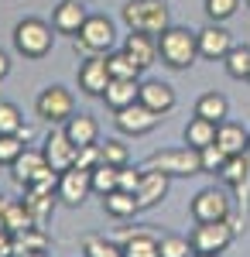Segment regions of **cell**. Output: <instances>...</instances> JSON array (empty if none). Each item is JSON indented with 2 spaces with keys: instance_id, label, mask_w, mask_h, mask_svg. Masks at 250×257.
<instances>
[{
  "instance_id": "obj_2",
  "label": "cell",
  "mask_w": 250,
  "mask_h": 257,
  "mask_svg": "<svg viewBox=\"0 0 250 257\" xmlns=\"http://www.w3.org/2000/svg\"><path fill=\"white\" fill-rule=\"evenodd\" d=\"M141 168H158L168 178H192V175H202V158H199L195 148L182 144V148H161V151L148 155Z\"/></svg>"
},
{
  "instance_id": "obj_24",
  "label": "cell",
  "mask_w": 250,
  "mask_h": 257,
  "mask_svg": "<svg viewBox=\"0 0 250 257\" xmlns=\"http://www.w3.org/2000/svg\"><path fill=\"white\" fill-rule=\"evenodd\" d=\"M219 178H223L230 189L243 192L250 185V155H230L226 165H223V172H219Z\"/></svg>"
},
{
  "instance_id": "obj_22",
  "label": "cell",
  "mask_w": 250,
  "mask_h": 257,
  "mask_svg": "<svg viewBox=\"0 0 250 257\" xmlns=\"http://www.w3.org/2000/svg\"><path fill=\"white\" fill-rule=\"evenodd\" d=\"M123 257H161L158 250V237L148 233V230H131V233H123Z\"/></svg>"
},
{
  "instance_id": "obj_13",
  "label": "cell",
  "mask_w": 250,
  "mask_h": 257,
  "mask_svg": "<svg viewBox=\"0 0 250 257\" xmlns=\"http://www.w3.org/2000/svg\"><path fill=\"white\" fill-rule=\"evenodd\" d=\"M79 89L86 96H103L106 82H110V69H106V55H86V62L79 65L76 72Z\"/></svg>"
},
{
  "instance_id": "obj_15",
  "label": "cell",
  "mask_w": 250,
  "mask_h": 257,
  "mask_svg": "<svg viewBox=\"0 0 250 257\" xmlns=\"http://www.w3.org/2000/svg\"><path fill=\"white\" fill-rule=\"evenodd\" d=\"M168 185H172V178L165 175V172H158V168H144L141 172V185H137V206L141 209H154L161 199L168 196Z\"/></svg>"
},
{
  "instance_id": "obj_21",
  "label": "cell",
  "mask_w": 250,
  "mask_h": 257,
  "mask_svg": "<svg viewBox=\"0 0 250 257\" xmlns=\"http://www.w3.org/2000/svg\"><path fill=\"white\" fill-rule=\"evenodd\" d=\"M247 134L240 123H233V120H223L219 127H216V144L223 148V155L230 158V155H247Z\"/></svg>"
},
{
  "instance_id": "obj_14",
  "label": "cell",
  "mask_w": 250,
  "mask_h": 257,
  "mask_svg": "<svg viewBox=\"0 0 250 257\" xmlns=\"http://www.w3.org/2000/svg\"><path fill=\"white\" fill-rule=\"evenodd\" d=\"M195 38H199V59H209V62H223L226 52L233 48V38L223 24H209V28L195 31Z\"/></svg>"
},
{
  "instance_id": "obj_11",
  "label": "cell",
  "mask_w": 250,
  "mask_h": 257,
  "mask_svg": "<svg viewBox=\"0 0 250 257\" xmlns=\"http://www.w3.org/2000/svg\"><path fill=\"white\" fill-rule=\"evenodd\" d=\"M45 175H52V168H48L45 155H41V151H35V148H24V151L18 155V161L11 165V178L18 182L21 189H31V185H38Z\"/></svg>"
},
{
  "instance_id": "obj_1",
  "label": "cell",
  "mask_w": 250,
  "mask_h": 257,
  "mask_svg": "<svg viewBox=\"0 0 250 257\" xmlns=\"http://www.w3.org/2000/svg\"><path fill=\"white\" fill-rule=\"evenodd\" d=\"M158 59L168 69H192L199 59V38L189 28H165L158 35Z\"/></svg>"
},
{
  "instance_id": "obj_23",
  "label": "cell",
  "mask_w": 250,
  "mask_h": 257,
  "mask_svg": "<svg viewBox=\"0 0 250 257\" xmlns=\"http://www.w3.org/2000/svg\"><path fill=\"white\" fill-rule=\"evenodd\" d=\"M103 209H106V216H113V219H131V216L141 213L137 196H134V192H123V189L106 192V196H103Z\"/></svg>"
},
{
  "instance_id": "obj_4",
  "label": "cell",
  "mask_w": 250,
  "mask_h": 257,
  "mask_svg": "<svg viewBox=\"0 0 250 257\" xmlns=\"http://www.w3.org/2000/svg\"><path fill=\"white\" fill-rule=\"evenodd\" d=\"M123 24L131 31H144V35H161L165 28H172V14L161 0H127L123 11H120Z\"/></svg>"
},
{
  "instance_id": "obj_8",
  "label": "cell",
  "mask_w": 250,
  "mask_h": 257,
  "mask_svg": "<svg viewBox=\"0 0 250 257\" xmlns=\"http://www.w3.org/2000/svg\"><path fill=\"white\" fill-rule=\"evenodd\" d=\"M189 213H192L195 223H212V219H230L233 206H230V196H226L223 189L209 185V189H199L192 196Z\"/></svg>"
},
{
  "instance_id": "obj_7",
  "label": "cell",
  "mask_w": 250,
  "mask_h": 257,
  "mask_svg": "<svg viewBox=\"0 0 250 257\" xmlns=\"http://www.w3.org/2000/svg\"><path fill=\"white\" fill-rule=\"evenodd\" d=\"M233 226L230 219H212V223H195V230L189 233V243H192L195 254H223L233 243Z\"/></svg>"
},
{
  "instance_id": "obj_16",
  "label": "cell",
  "mask_w": 250,
  "mask_h": 257,
  "mask_svg": "<svg viewBox=\"0 0 250 257\" xmlns=\"http://www.w3.org/2000/svg\"><path fill=\"white\" fill-rule=\"evenodd\" d=\"M141 103L148 106V110H154L158 117H168L175 110V103H178V96H175V89L168 86V82H161V79H148V82H141Z\"/></svg>"
},
{
  "instance_id": "obj_48",
  "label": "cell",
  "mask_w": 250,
  "mask_h": 257,
  "mask_svg": "<svg viewBox=\"0 0 250 257\" xmlns=\"http://www.w3.org/2000/svg\"><path fill=\"white\" fill-rule=\"evenodd\" d=\"M247 7H250V0H247Z\"/></svg>"
},
{
  "instance_id": "obj_25",
  "label": "cell",
  "mask_w": 250,
  "mask_h": 257,
  "mask_svg": "<svg viewBox=\"0 0 250 257\" xmlns=\"http://www.w3.org/2000/svg\"><path fill=\"white\" fill-rule=\"evenodd\" d=\"M216 127H219V123H212V120H206V117H192L185 123V134H182V138H185L189 148L202 151V148L216 144Z\"/></svg>"
},
{
  "instance_id": "obj_35",
  "label": "cell",
  "mask_w": 250,
  "mask_h": 257,
  "mask_svg": "<svg viewBox=\"0 0 250 257\" xmlns=\"http://www.w3.org/2000/svg\"><path fill=\"white\" fill-rule=\"evenodd\" d=\"M158 250H161V257H189V254H195L189 237H178V233H165V237L158 240Z\"/></svg>"
},
{
  "instance_id": "obj_9",
  "label": "cell",
  "mask_w": 250,
  "mask_h": 257,
  "mask_svg": "<svg viewBox=\"0 0 250 257\" xmlns=\"http://www.w3.org/2000/svg\"><path fill=\"white\" fill-rule=\"evenodd\" d=\"M113 123H116V131L127 134V138H144V134H151L154 127L161 123V117H158L154 110H148V106L137 99V103H131V106L116 110Z\"/></svg>"
},
{
  "instance_id": "obj_30",
  "label": "cell",
  "mask_w": 250,
  "mask_h": 257,
  "mask_svg": "<svg viewBox=\"0 0 250 257\" xmlns=\"http://www.w3.org/2000/svg\"><path fill=\"white\" fill-rule=\"evenodd\" d=\"M31 250H48V233H45V226H28V230H21L14 233V254H31Z\"/></svg>"
},
{
  "instance_id": "obj_12",
  "label": "cell",
  "mask_w": 250,
  "mask_h": 257,
  "mask_svg": "<svg viewBox=\"0 0 250 257\" xmlns=\"http://www.w3.org/2000/svg\"><path fill=\"white\" fill-rule=\"evenodd\" d=\"M41 155H45V161H48V168L62 175V172H69V168L76 165V144L69 141L65 131H52V134L45 138Z\"/></svg>"
},
{
  "instance_id": "obj_39",
  "label": "cell",
  "mask_w": 250,
  "mask_h": 257,
  "mask_svg": "<svg viewBox=\"0 0 250 257\" xmlns=\"http://www.w3.org/2000/svg\"><path fill=\"white\" fill-rule=\"evenodd\" d=\"M199 158H202V175H219V172H223V165H226V155H223V148H219V144L202 148V151H199Z\"/></svg>"
},
{
  "instance_id": "obj_41",
  "label": "cell",
  "mask_w": 250,
  "mask_h": 257,
  "mask_svg": "<svg viewBox=\"0 0 250 257\" xmlns=\"http://www.w3.org/2000/svg\"><path fill=\"white\" fill-rule=\"evenodd\" d=\"M141 172H144V168H131V165H123L120 175H116V189H123V192H137V185H141Z\"/></svg>"
},
{
  "instance_id": "obj_32",
  "label": "cell",
  "mask_w": 250,
  "mask_h": 257,
  "mask_svg": "<svg viewBox=\"0 0 250 257\" xmlns=\"http://www.w3.org/2000/svg\"><path fill=\"white\" fill-rule=\"evenodd\" d=\"M99 158L103 165H113V168H123V165H131V151H127V144L120 138H106L99 144Z\"/></svg>"
},
{
  "instance_id": "obj_45",
  "label": "cell",
  "mask_w": 250,
  "mask_h": 257,
  "mask_svg": "<svg viewBox=\"0 0 250 257\" xmlns=\"http://www.w3.org/2000/svg\"><path fill=\"white\" fill-rule=\"evenodd\" d=\"M21 257H52L48 250H31V254H21Z\"/></svg>"
},
{
  "instance_id": "obj_44",
  "label": "cell",
  "mask_w": 250,
  "mask_h": 257,
  "mask_svg": "<svg viewBox=\"0 0 250 257\" xmlns=\"http://www.w3.org/2000/svg\"><path fill=\"white\" fill-rule=\"evenodd\" d=\"M4 213H7V196H0V226H4Z\"/></svg>"
},
{
  "instance_id": "obj_5",
  "label": "cell",
  "mask_w": 250,
  "mask_h": 257,
  "mask_svg": "<svg viewBox=\"0 0 250 257\" xmlns=\"http://www.w3.org/2000/svg\"><path fill=\"white\" fill-rule=\"evenodd\" d=\"M113 45H116V28L103 14H89L86 24L79 28V35L72 38V48L79 55H110Z\"/></svg>"
},
{
  "instance_id": "obj_42",
  "label": "cell",
  "mask_w": 250,
  "mask_h": 257,
  "mask_svg": "<svg viewBox=\"0 0 250 257\" xmlns=\"http://www.w3.org/2000/svg\"><path fill=\"white\" fill-rule=\"evenodd\" d=\"M0 257H18L14 254V233L0 226Z\"/></svg>"
},
{
  "instance_id": "obj_29",
  "label": "cell",
  "mask_w": 250,
  "mask_h": 257,
  "mask_svg": "<svg viewBox=\"0 0 250 257\" xmlns=\"http://www.w3.org/2000/svg\"><path fill=\"white\" fill-rule=\"evenodd\" d=\"M106 69H110V79H141V72H144V69H141L123 48L106 55Z\"/></svg>"
},
{
  "instance_id": "obj_3",
  "label": "cell",
  "mask_w": 250,
  "mask_h": 257,
  "mask_svg": "<svg viewBox=\"0 0 250 257\" xmlns=\"http://www.w3.org/2000/svg\"><path fill=\"white\" fill-rule=\"evenodd\" d=\"M55 35L58 31L48 21L24 18V21H18V28H14V52L24 55V59H45V55L52 52V45H55Z\"/></svg>"
},
{
  "instance_id": "obj_27",
  "label": "cell",
  "mask_w": 250,
  "mask_h": 257,
  "mask_svg": "<svg viewBox=\"0 0 250 257\" xmlns=\"http://www.w3.org/2000/svg\"><path fill=\"white\" fill-rule=\"evenodd\" d=\"M55 199L52 192H38V189H24V206L31 209V216H35V223L38 226H45L48 219H52V213H55Z\"/></svg>"
},
{
  "instance_id": "obj_46",
  "label": "cell",
  "mask_w": 250,
  "mask_h": 257,
  "mask_svg": "<svg viewBox=\"0 0 250 257\" xmlns=\"http://www.w3.org/2000/svg\"><path fill=\"white\" fill-rule=\"evenodd\" d=\"M247 155H250V134H247Z\"/></svg>"
},
{
  "instance_id": "obj_19",
  "label": "cell",
  "mask_w": 250,
  "mask_h": 257,
  "mask_svg": "<svg viewBox=\"0 0 250 257\" xmlns=\"http://www.w3.org/2000/svg\"><path fill=\"white\" fill-rule=\"evenodd\" d=\"M123 52L141 65V69H151L158 62V38L154 35H144V31H131L127 41H123Z\"/></svg>"
},
{
  "instance_id": "obj_33",
  "label": "cell",
  "mask_w": 250,
  "mask_h": 257,
  "mask_svg": "<svg viewBox=\"0 0 250 257\" xmlns=\"http://www.w3.org/2000/svg\"><path fill=\"white\" fill-rule=\"evenodd\" d=\"M82 257H123V247L116 240H106V237H86L82 240Z\"/></svg>"
},
{
  "instance_id": "obj_26",
  "label": "cell",
  "mask_w": 250,
  "mask_h": 257,
  "mask_svg": "<svg viewBox=\"0 0 250 257\" xmlns=\"http://www.w3.org/2000/svg\"><path fill=\"white\" fill-rule=\"evenodd\" d=\"M195 117H206V120H212V123H223V120L230 117V99L223 96V93H216V89L202 93L199 103H195Z\"/></svg>"
},
{
  "instance_id": "obj_36",
  "label": "cell",
  "mask_w": 250,
  "mask_h": 257,
  "mask_svg": "<svg viewBox=\"0 0 250 257\" xmlns=\"http://www.w3.org/2000/svg\"><path fill=\"white\" fill-rule=\"evenodd\" d=\"M240 11V0H206V18L212 24H223Z\"/></svg>"
},
{
  "instance_id": "obj_34",
  "label": "cell",
  "mask_w": 250,
  "mask_h": 257,
  "mask_svg": "<svg viewBox=\"0 0 250 257\" xmlns=\"http://www.w3.org/2000/svg\"><path fill=\"white\" fill-rule=\"evenodd\" d=\"M116 175H120V168H113V165H96V168L89 172V178H93V192H99V196L113 192L116 189Z\"/></svg>"
},
{
  "instance_id": "obj_20",
  "label": "cell",
  "mask_w": 250,
  "mask_h": 257,
  "mask_svg": "<svg viewBox=\"0 0 250 257\" xmlns=\"http://www.w3.org/2000/svg\"><path fill=\"white\" fill-rule=\"evenodd\" d=\"M62 131L69 134V141L82 148V144H99V123L89 113H72V117L62 123Z\"/></svg>"
},
{
  "instance_id": "obj_40",
  "label": "cell",
  "mask_w": 250,
  "mask_h": 257,
  "mask_svg": "<svg viewBox=\"0 0 250 257\" xmlns=\"http://www.w3.org/2000/svg\"><path fill=\"white\" fill-rule=\"evenodd\" d=\"M96 165H103V158H99V144H82V148H76V168L93 172Z\"/></svg>"
},
{
  "instance_id": "obj_43",
  "label": "cell",
  "mask_w": 250,
  "mask_h": 257,
  "mask_svg": "<svg viewBox=\"0 0 250 257\" xmlns=\"http://www.w3.org/2000/svg\"><path fill=\"white\" fill-rule=\"evenodd\" d=\"M7 72H11V59L0 52V79H7Z\"/></svg>"
},
{
  "instance_id": "obj_10",
  "label": "cell",
  "mask_w": 250,
  "mask_h": 257,
  "mask_svg": "<svg viewBox=\"0 0 250 257\" xmlns=\"http://www.w3.org/2000/svg\"><path fill=\"white\" fill-rule=\"evenodd\" d=\"M58 202H65L69 209H79L86 199L93 196V178H89V172H82V168H69V172H62L58 175Z\"/></svg>"
},
{
  "instance_id": "obj_17",
  "label": "cell",
  "mask_w": 250,
  "mask_h": 257,
  "mask_svg": "<svg viewBox=\"0 0 250 257\" xmlns=\"http://www.w3.org/2000/svg\"><path fill=\"white\" fill-rule=\"evenodd\" d=\"M86 7H82V0H58L55 14H52V28H55L58 35H69V38H76L79 28L86 24Z\"/></svg>"
},
{
  "instance_id": "obj_6",
  "label": "cell",
  "mask_w": 250,
  "mask_h": 257,
  "mask_svg": "<svg viewBox=\"0 0 250 257\" xmlns=\"http://www.w3.org/2000/svg\"><path fill=\"white\" fill-rule=\"evenodd\" d=\"M35 110H38V117L45 123H52V127H62L65 120L76 113V96L65 89V86H45L35 99Z\"/></svg>"
},
{
  "instance_id": "obj_28",
  "label": "cell",
  "mask_w": 250,
  "mask_h": 257,
  "mask_svg": "<svg viewBox=\"0 0 250 257\" xmlns=\"http://www.w3.org/2000/svg\"><path fill=\"white\" fill-rule=\"evenodd\" d=\"M28 226H38V223H35V216H31V209L24 206V199H7L4 230H11V233H21V230H28Z\"/></svg>"
},
{
  "instance_id": "obj_18",
  "label": "cell",
  "mask_w": 250,
  "mask_h": 257,
  "mask_svg": "<svg viewBox=\"0 0 250 257\" xmlns=\"http://www.w3.org/2000/svg\"><path fill=\"white\" fill-rule=\"evenodd\" d=\"M137 96H141V79H110L99 99L116 113V110H123V106L137 103Z\"/></svg>"
},
{
  "instance_id": "obj_49",
  "label": "cell",
  "mask_w": 250,
  "mask_h": 257,
  "mask_svg": "<svg viewBox=\"0 0 250 257\" xmlns=\"http://www.w3.org/2000/svg\"><path fill=\"white\" fill-rule=\"evenodd\" d=\"M247 82H250V79H247Z\"/></svg>"
},
{
  "instance_id": "obj_47",
  "label": "cell",
  "mask_w": 250,
  "mask_h": 257,
  "mask_svg": "<svg viewBox=\"0 0 250 257\" xmlns=\"http://www.w3.org/2000/svg\"><path fill=\"white\" fill-rule=\"evenodd\" d=\"M195 257H216V254H195Z\"/></svg>"
},
{
  "instance_id": "obj_37",
  "label": "cell",
  "mask_w": 250,
  "mask_h": 257,
  "mask_svg": "<svg viewBox=\"0 0 250 257\" xmlns=\"http://www.w3.org/2000/svg\"><path fill=\"white\" fill-rule=\"evenodd\" d=\"M24 148H28V144H24L21 134H0V165H7V168H11Z\"/></svg>"
},
{
  "instance_id": "obj_38",
  "label": "cell",
  "mask_w": 250,
  "mask_h": 257,
  "mask_svg": "<svg viewBox=\"0 0 250 257\" xmlns=\"http://www.w3.org/2000/svg\"><path fill=\"white\" fill-rule=\"evenodd\" d=\"M24 131V117L14 103H0V134H21Z\"/></svg>"
},
{
  "instance_id": "obj_31",
  "label": "cell",
  "mask_w": 250,
  "mask_h": 257,
  "mask_svg": "<svg viewBox=\"0 0 250 257\" xmlns=\"http://www.w3.org/2000/svg\"><path fill=\"white\" fill-rule=\"evenodd\" d=\"M223 62L230 79H250V45H233Z\"/></svg>"
}]
</instances>
